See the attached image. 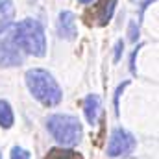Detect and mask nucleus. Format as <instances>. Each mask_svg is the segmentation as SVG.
<instances>
[{
  "mask_svg": "<svg viewBox=\"0 0 159 159\" xmlns=\"http://www.w3.org/2000/svg\"><path fill=\"white\" fill-rule=\"evenodd\" d=\"M117 2L119 0H98L93 7L85 9L83 20L87 22V26H100V28L107 26L113 13H115Z\"/></svg>",
  "mask_w": 159,
  "mask_h": 159,
  "instance_id": "4",
  "label": "nucleus"
},
{
  "mask_svg": "<svg viewBox=\"0 0 159 159\" xmlns=\"http://www.w3.org/2000/svg\"><path fill=\"white\" fill-rule=\"evenodd\" d=\"M122 50H124V43H122V41H117V44H115V57H113V59H115V63L120 59Z\"/></svg>",
  "mask_w": 159,
  "mask_h": 159,
  "instance_id": "14",
  "label": "nucleus"
},
{
  "mask_svg": "<svg viewBox=\"0 0 159 159\" xmlns=\"http://www.w3.org/2000/svg\"><path fill=\"white\" fill-rule=\"evenodd\" d=\"M15 124V115L7 100H0V128L9 129Z\"/></svg>",
  "mask_w": 159,
  "mask_h": 159,
  "instance_id": "11",
  "label": "nucleus"
},
{
  "mask_svg": "<svg viewBox=\"0 0 159 159\" xmlns=\"http://www.w3.org/2000/svg\"><path fill=\"white\" fill-rule=\"evenodd\" d=\"M11 159H30V152L24 150L22 146H13L11 148Z\"/></svg>",
  "mask_w": 159,
  "mask_h": 159,
  "instance_id": "12",
  "label": "nucleus"
},
{
  "mask_svg": "<svg viewBox=\"0 0 159 159\" xmlns=\"http://www.w3.org/2000/svg\"><path fill=\"white\" fill-rule=\"evenodd\" d=\"M11 37L15 44L22 50V54H30L35 57H43L46 54V37L39 20L24 19L15 24Z\"/></svg>",
  "mask_w": 159,
  "mask_h": 159,
  "instance_id": "2",
  "label": "nucleus"
},
{
  "mask_svg": "<svg viewBox=\"0 0 159 159\" xmlns=\"http://www.w3.org/2000/svg\"><path fill=\"white\" fill-rule=\"evenodd\" d=\"M44 159H83V156L72 148L61 146V148H50L48 154L44 156Z\"/></svg>",
  "mask_w": 159,
  "mask_h": 159,
  "instance_id": "10",
  "label": "nucleus"
},
{
  "mask_svg": "<svg viewBox=\"0 0 159 159\" xmlns=\"http://www.w3.org/2000/svg\"><path fill=\"white\" fill-rule=\"evenodd\" d=\"M26 85L28 91L35 100H39L46 107H56L63 100V91L54 76L44 69H30L26 72Z\"/></svg>",
  "mask_w": 159,
  "mask_h": 159,
  "instance_id": "1",
  "label": "nucleus"
},
{
  "mask_svg": "<svg viewBox=\"0 0 159 159\" xmlns=\"http://www.w3.org/2000/svg\"><path fill=\"white\" fill-rule=\"evenodd\" d=\"M22 61H24V54L15 44L11 34L4 35V39H0V65L2 67H17Z\"/></svg>",
  "mask_w": 159,
  "mask_h": 159,
  "instance_id": "6",
  "label": "nucleus"
},
{
  "mask_svg": "<svg viewBox=\"0 0 159 159\" xmlns=\"http://www.w3.org/2000/svg\"><path fill=\"white\" fill-rule=\"evenodd\" d=\"M89 2H93V0H78V4H89Z\"/></svg>",
  "mask_w": 159,
  "mask_h": 159,
  "instance_id": "15",
  "label": "nucleus"
},
{
  "mask_svg": "<svg viewBox=\"0 0 159 159\" xmlns=\"http://www.w3.org/2000/svg\"><path fill=\"white\" fill-rule=\"evenodd\" d=\"M0 159H2V156H0Z\"/></svg>",
  "mask_w": 159,
  "mask_h": 159,
  "instance_id": "16",
  "label": "nucleus"
},
{
  "mask_svg": "<svg viewBox=\"0 0 159 159\" xmlns=\"http://www.w3.org/2000/svg\"><path fill=\"white\" fill-rule=\"evenodd\" d=\"M57 34L61 39L74 41L78 37V30H76V17L72 11H61L59 13V20H57Z\"/></svg>",
  "mask_w": 159,
  "mask_h": 159,
  "instance_id": "7",
  "label": "nucleus"
},
{
  "mask_svg": "<svg viewBox=\"0 0 159 159\" xmlns=\"http://www.w3.org/2000/svg\"><path fill=\"white\" fill-rule=\"evenodd\" d=\"M128 83H129V81H124L122 85H119V89H117V94H115V113H117V115H119V98H120V93L124 91V87H126Z\"/></svg>",
  "mask_w": 159,
  "mask_h": 159,
  "instance_id": "13",
  "label": "nucleus"
},
{
  "mask_svg": "<svg viewBox=\"0 0 159 159\" xmlns=\"http://www.w3.org/2000/svg\"><path fill=\"white\" fill-rule=\"evenodd\" d=\"M46 129L48 133L54 137V141H57L61 146L65 148H72L81 141V122L72 115H52L46 120Z\"/></svg>",
  "mask_w": 159,
  "mask_h": 159,
  "instance_id": "3",
  "label": "nucleus"
},
{
  "mask_svg": "<svg viewBox=\"0 0 159 159\" xmlns=\"http://www.w3.org/2000/svg\"><path fill=\"white\" fill-rule=\"evenodd\" d=\"M100 109H102V98L98 94H87L83 100V113H85V119L91 126L96 124Z\"/></svg>",
  "mask_w": 159,
  "mask_h": 159,
  "instance_id": "8",
  "label": "nucleus"
},
{
  "mask_svg": "<svg viewBox=\"0 0 159 159\" xmlns=\"http://www.w3.org/2000/svg\"><path fill=\"white\" fill-rule=\"evenodd\" d=\"M13 17H15L13 0H0V34H4L13 24Z\"/></svg>",
  "mask_w": 159,
  "mask_h": 159,
  "instance_id": "9",
  "label": "nucleus"
},
{
  "mask_svg": "<svg viewBox=\"0 0 159 159\" xmlns=\"http://www.w3.org/2000/svg\"><path fill=\"white\" fill-rule=\"evenodd\" d=\"M133 148H135V139L129 131H126L124 128H115L111 131L109 144H107V156L109 157L128 156L133 152Z\"/></svg>",
  "mask_w": 159,
  "mask_h": 159,
  "instance_id": "5",
  "label": "nucleus"
}]
</instances>
